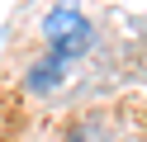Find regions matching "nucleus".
I'll return each instance as SVG.
<instances>
[{
	"label": "nucleus",
	"instance_id": "nucleus-2",
	"mask_svg": "<svg viewBox=\"0 0 147 142\" xmlns=\"http://www.w3.org/2000/svg\"><path fill=\"white\" fill-rule=\"evenodd\" d=\"M62 76H67V57L52 52V57H43L38 66H29V90H38V95H43V90H52Z\"/></svg>",
	"mask_w": 147,
	"mask_h": 142
},
{
	"label": "nucleus",
	"instance_id": "nucleus-1",
	"mask_svg": "<svg viewBox=\"0 0 147 142\" xmlns=\"http://www.w3.org/2000/svg\"><path fill=\"white\" fill-rule=\"evenodd\" d=\"M43 38L52 43V52H62V57H76V52H86V47L95 43V28H90V19L81 14V9H71V5H57L48 19H43Z\"/></svg>",
	"mask_w": 147,
	"mask_h": 142
}]
</instances>
